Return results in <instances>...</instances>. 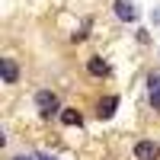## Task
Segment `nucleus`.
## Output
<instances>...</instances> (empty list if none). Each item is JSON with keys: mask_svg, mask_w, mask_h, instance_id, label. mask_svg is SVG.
Segmentation results:
<instances>
[{"mask_svg": "<svg viewBox=\"0 0 160 160\" xmlns=\"http://www.w3.org/2000/svg\"><path fill=\"white\" fill-rule=\"evenodd\" d=\"M35 106L42 109V115H51V112H58V96L51 90H38L35 93Z\"/></svg>", "mask_w": 160, "mask_h": 160, "instance_id": "1", "label": "nucleus"}, {"mask_svg": "<svg viewBox=\"0 0 160 160\" xmlns=\"http://www.w3.org/2000/svg\"><path fill=\"white\" fill-rule=\"evenodd\" d=\"M135 160H160V144H154V141H138V144H135Z\"/></svg>", "mask_w": 160, "mask_h": 160, "instance_id": "2", "label": "nucleus"}, {"mask_svg": "<svg viewBox=\"0 0 160 160\" xmlns=\"http://www.w3.org/2000/svg\"><path fill=\"white\" fill-rule=\"evenodd\" d=\"M112 10H115V16L122 19V22H135V19H138V10H135L131 0H115Z\"/></svg>", "mask_w": 160, "mask_h": 160, "instance_id": "3", "label": "nucleus"}, {"mask_svg": "<svg viewBox=\"0 0 160 160\" xmlns=\"http://www.w3.org/2000/svg\"><path fill=\"white\" fill-rule=\"evenodd\" d=\"M0 74H3V83H16V80H19L16 61H13V58H3V61H0Z\"/></svg>", "mask_w": 160, "mask_h": 160, "instance_id": "4", "label": "nucleus"}, {"mask_svg": "<svg viewBox=\"0 0 160 160\" xmlns=\"http://www.w3.org/2000/svg\"><path fill=\"white\" fill-rule=\"evenodd\" d=\"M87 71H90L93 77H106V74H109L106 61H99V58H90V61H87Z\"/></svg>", "mask_w": 160, "mask_h": 160, "instance_id": "5", "label": "nucleus"}, {"mask_svg": "<svg viewBox=\"0 0 160 160\" xmlns=\"http://www.w3.org/2000/svg\"><path fill=\"white\" fill-rule=\"evenodd\" d=\"M115 106H118V99H115V96H106V99L99 102V118H109V115L115 112Z\"/></svg>", "mask_w": 160, "mask_h": 160, "instance_id": "6", "label": "nucleus"}, {"mask_svg": "<svg viewBox=\"0 0 160 160\" xmlns=\"http://www.w3.org/2000/svg\"><path fill=\"white\" fill-rule=\"evenodd\" d=\"M61 122H64V125H80V122H83V115H80L77 109H64V112H61Z\"/></svg>", "mask_w": 160, "mask_h": 160, "instance_id": "7", "label": "nucleus"}, {"mask_svg": "<svg viewBox=\"0 0 160 160\" xmlns=\"http://www.w3.org/2000/svg\"><path fill=\"white\" fill-rule=\"evenodd\" d=\"M151 106H154V109H160V87L151 90Z\"/></svg>", "mask_w": 160, "mask_h": 160, "instance_id": "8", "label": "nucleus"}, {"mask_svg": "<svg viewBox=\"0 0 160 160\" xmlns=\"http://www.w3.org/2000/svg\"><path fill=\"white\" fill-rule=\"evenodd\" d=\"M10 160H35V157H29V154H16V157H10Z\"/></svg>", "mask_w": 160, "mask_h": 160, "instance_id": "9", "label": "nucleus"}, {"mask_svg": "<svg viewBox=\"0 0 160 160\" xmlns=\"http://www.w3.org/2000/svg\"><path fill=\"white\" fill-rule=\"evenodd\" d=\"M38 160H48V157H38Z\"/></svg>", "mask_w": 160, "mask_h": 160, "instance_id": "10", "label": "nucleus"}]
</instances>
